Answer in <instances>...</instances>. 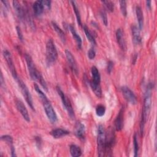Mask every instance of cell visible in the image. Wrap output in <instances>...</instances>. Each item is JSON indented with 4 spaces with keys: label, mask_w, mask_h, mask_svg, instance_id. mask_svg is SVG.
<instances>
[{
    "label": "cell",
    "mask_w": 157,
    "mask_h": 157,
    "mask_svg": "<svg viewBox=\"0 0 157 157\" xmlns=\"http://www.w3.org/2000/svg\"><path fill=\"white\" fill-rule=\"evenodd\" d=\"M153 88L151 83H150L148 85V87L146 90V94L144 101V105H143V109L142 111V115H141V120H140V134L141 135L144 133V127L145 123L147 121V120L148 117V115L150 114V109H151V88Z\"/></svg>",
    "instance_id": "obj_1"
},
{
    "label": "cell",
    "mask_w": 157,
    "mask_h": 157,
    "mask_svg": "<svg viewBox=\"0 0 157 157\" xmlns=\"http://www.w3.org/2000/svg\"><path fill=\"white\" fill-rule=\"evenodd\" d=\"M97 147L98 154L99 156H104L105 155V131L104 126L101 124L99 125L98 128L97 137Z\"/></svg>",
    "instance_id": "obj_2"
},
{
    "label": "cell",
    "mask_w": 157,
    "mask_h": 157,
    "mask_svg": "<svg viewBox=\"0 0 157 157\" xmlns=\"http://www.w3.org/2000/svg\"><path fill=\"white\" fill-rule=\"evenodd\" d=\"M58 58V52L52 39L48 40L46 44V61L48 65L54 63Z\"/></svg>",
    "instance_id": "obj_3"
},
{
    "label": "cell",
    "mask_w": 157,
    "mask_h": 157,
    "mask_svg": "<svg viewBox=\"0 0 157 157\" xmlns=\"http://www.w3.org/2000/svg\"><path fill=\"white\" fill-rule=\"evenodd\" d=\"M25 58L26 62L28 72L31 79L35 81H39V79L42 76V75L37 70L31 56L28 54H25Z\"/></svg>",
    "instance_id": "obj_4"
},
{
    "label": "cell",
    "mask_w": 157,
    "mask_h": 157,
    "mask_svg": "<svg viewBox=\"0 0 157 157\" xmlns=\"http://www.w3.org/2000/svg\"><path fill=\"white\" fill-rule=\"evenodd\" d=\"M56 91H57L59 96L61 98V101L63 102V105L65 109L67 110L68 115H69V117L71 118H72V119L74 118V117H75L74 112V110L72 109V107L71 105V104L69 100L66 96L64 92L62 91V90L61 89V88L59 86H56Z\"/></svg>",
    "instance_id": "obj_5"
},
{
    "label": "cell",
    "mask_w": 157,
    "mask_h": 157,
    "mask_svg": "<svg viewBox=\"0 0 157 157\" xmlns=\"http://www.w3.org/2000/svg\"><path fill=\"white\" fill-rule=\"evenodd\" d=\"M17 81L18 86L22 93V94L23 96V97L25 98V100L26 101V102L28 103V105L30 107V108L34 110V105H33V99H32V97L31 95L30 94V92L28 90V87L26 86V85H25V83L19 78H17V80H16Z\"/></svg>",
    "instance_id": "obj_6"
},
{
    "label": "cell",
    "mask_w": 157,
    "mask_h": 157,
    "mask_svg": "<svg viewBox=\"0 0 157 157\" xmlns=\"http://www.w3.org/2000/svg\"><path fill=\"white\" fill-rule=\"evenodd\" d=\"M2 54H3V56H4V58L6 59V61L7 63L8 67L9 68V70L11 72V74H12V77H13L14 79L17 80V78L18 77V75H17V73L15 67L14 66V64H13L10 53L7 49H4L2 52Z\"/></svg>",
    "instance_id": "obj_7"
},
{
    "label": "cell",
    "mask_w": 157,
    "mask_h": 157,
    "mask_svg": "<svg viewBox=\"0 0 157 157\" xmlns=\"http://www.w3.org/2000/svg\"><path fill=\"white\" fill-rule=\"evenodd\" d=\"M42 104H43V105H44V107L45 113H46L48 118L49 119V120L52 123H56L58 120L57 115H56V112L54 110L53 107L52 105L50 102L48 101L44 102Z\"/></svg>",
    "instance_id": "obj_8"
},
{
    "label": "cell",
    "mask_w": 157,
    "mask_h": 157,
    "mask_svg": "<svg viewBox=\"0 0 157 157\" xmlns=\"http://www.w3.org/2000/svg\"><path fill=\"white\" fill-rule=\"evenodd\" d=\"M122 94L124 99L130 104L134 105L137 103V98L134 93L129 88L126 86H123L121 88Z\"/></svg>",
    "instance_id": "obj_9"
},
{
    "label": "cell",
    "mask_w": 157,
    "mask_h": 157,
    "mask_svg": "<svg viewBox=\"0 0 157 157\" xmlns=\"http://www.w3.org/2000/svg\"><path fill=\"white\" fill-rule=\"evenodd\" d=\"M115 142V135L113 131L110 129L107 134L105 132V154L111 153Z\"/></svg>",
    "instance_id": "obj_10"
},
{
    "label": "cell",
    "mask_w": 157,
    "mask_h": 157,
    "mask_svg": "<svg viewBox=\"0 0 157 157\" xmlns=\"http://www.w3.org/2000/svg\"><path fill=\"white\" fill-rule=\"evenodd\" d=\"M16 106H17L18 110L20 112V113H21V115H22L23 118L28 122L30 121V118H29L28 112L25 105L23 103V102L21 101L20 100H17L16 101Z\"/></svg>",
    "instance_id": "obj_11"
},
{
    "label": "cell",
    "mask_w": 157,
    "mask_h": 157,
    "mask_svg": "<svg viewBox=\"0 0 157 157\" xmlns=\"http://www.w3.org/2000/svg\"><path fill=\"white\" fill-rule=\"evenodd\" d=\"M65 54H66V56L67 62H68L71 69L72 70V71L74 73L77 74L78 73V67H77V63L75 61V59L74 56L72 55L71 52L70 51H69L68 50H66Z\"/></svg>",
    "instance_id": "obj_12"
},
{
    "label": "cell",
    "mask_w": 157,
    "mask_h": 157,
    "mask_svg": "<svg viewBox=\"0 0 157 157\" xmlns=\"http://www.w3.org/2000/svg\"><path fill=\"white\" fill-rule=\"evenodd\" d=\"M116 39H117V43L118 44V45L120 47V48L123 51L126 50V45L124 40V34H123V31L120 28L117 29V30L116 31Z\"/></svg>",
    "instance_id": "obj_13"
},
{
    "label": "cell",
    "mask_w": 157,
    "mask_h": 157,
    "mask_svg": "<svg viewBox=\"0 0 157 157\" xmlns=\"http://www.w3.org/2000/svg\"><path fill=\"white\" fill-rule=\"evenodd\" d=\"M123 117H124V110L123 109L121 108L120 110L119 111V113L116 117L114 124H115V128L117 131H120L123 128Z\"/></svg>",
    "instance_id": "obj_14"
},
{
    "label": "cell",
    "mask_w": 157,
    "mask_h": 157,
    "mask_svg": "<svg viewBox=\"0 0 157 157\" xmlns=\"http://www.w3.org/2000/svg\"><path fill=\"white\" fill-rule=\"evenodd\" d=\"M132 40L135 44H139L141 43L142 38L140 34V29L136 26H132L131 27Z\"/></svg>",
    "instance_id": "obj_15"
},
{
    "label": "cell",
    "mask_w": 157,
    "mask_h": 157,
    "mask_svg": "<svg viewBox=\"0 0 157 157\" xmlns=\"http://www.w3.org/2000/svg\"><path fill=\"white\" fill-rule=\"evenodd\" d=\"M75 133L78 138L84 139L85 136V128L84 124L80 122H77L75 124Z\"/></svg>",
    "instance_id": "obj_16"
},
{
    "label": "cell",
    "mask_w": 157,
    "mask_h": 157,
    "mask_svg": "<svg viewBox=\"0 0 157 157\" xmlns=\"http://www.w3.org/2000/svg\"><path fill=\"white\" fill-rule=\"evenodd\" d=\"M12 3H13V8H14L18 18H20L21 20H23L25 18V13L23 8L22 7V6L20 4V2L17 1H13L12 2Z\"/></svg>",
    "instance_id": "obj_17"
},
{
    "label": "cell",
    "mask_w": 157,
    "mask_h": 157,
    "mask_svg": "<svg viewBox=\"0 0 157 157\" xmlns=\"http://www.w3.org/2000/svg\"><path fill=\"white\" fill-rule=\"evenodd\" d=\"M33 9L34 12L36 16L40 15L43 13L44 9H45L42 1H35L34 3L33 4Z\"/></svg>",
    "instance_id": "obj_18"
},
{
    "label": "cell",
    "mask_w": 157,
    "mask_h": 157,
    "mask_svg": "<svg viewBox=\"0 0 157 157\" xmlns=\"http://www.w3.org/2000/svg\"><path fill=\"white\" fill-rule=\"evenodd\" d=\"M69 31H71L72 35V37L74 39L75 42H76V44H77V46L78 48H81L82 47V39L81 37H80V36L77 34V33L76 32V31L75 30L74 28L72 26V25H69Z\"/></svg>",
    "instance_id": "obj_19"
},
{
    "label": "cell",
    "mask_w": 157,
    "mask_h": 157,
    "mask_svg": "<svg viewBox=\"0 0 157 157\" xmlns=\"http://www.w3.org/2000/svg\"><path fill=\"white\" fill-rule=\"evenodd\" d=\"M136 13L139 24V29L140 30L142 29L144 26V15L142 9L140 6H137L136 8Z\"/></svg>",
    "instance_id": "obj_20"
},
{
    "label": "cell",
    "mask_w": 157,
    "mask_h": 157,
    "mask_svg": "<svg viewBox=\"0 0 157 157\" xmlns=\"http://www.w3.org/2000/svg\"><path fill=\"white\" fill-rule=\"evenodd\" d=\"M90 85L94 94L98 98H101L102 96V90L100 86V83H97L94 82L93 80H91L90 82Z\"/></svg>",
    "instance_id": "obj_21"
},
{
    "label": "cell",
    "mask_w": 157,
    "mask_h": 157,
    "mask_svg": "<svg viewBox=\"0 0 157 157\" xmlns=\"http://www.w3.org/2000/svg\"><path fill=\"white\" fill-rule=\"evenodd\" d=\"M69 133V131L61 128L55 129H53L52 131H51L52 136L55 139L61 138L63 136L67 135Z\"/></svg>",
    "instance_id": "obj_22"
},
{
    "label": "cell",
    "mask_w": 157,
    "mask_h": 157,
    "mask_svg": "<svg viewBox=\"0 0 157 157\" xmlns=\"http://www.w3.org/2000/svg\"><path fill=\"white\" fill-rule=\"evenodd\" d=\"M52 26H53L54 30L58 34V36L59 37V38L62 40V42L63 43H65L66 42V35H65L64 33L63 32V31L58 26V25L55 22L52 21Z\"/></svg>",
    "instance_id": "obj_23"
},
{
    "label": "cell",
    "mask_w": 157,
    "mask_h": 157,
    "mask_svg": "<svg viewBox=\"0 0 157 157\" xmlns=\"http://www.w3.org/2000/svg\"><path fill=\"white\" fill-rule=\"evenodd\" d=\"M91 72L92 75V80L97 83H100L101 76L98 69L96 66H93L91 69Z\"/></svg>",
    "instance_id": "obj_24"
},
{
    "label": "cell",
    "mask_w": 157,
    "mask_h": 157,
    "mask_svg": "<svg viewBox=\"0 0 157 157\" xmlns=\"http://www.w3.org/2000/svg\"><path fill=\"white\" fill-rule=\"evenodd\" d=\"M70 153L73 157H78L82 155V150L78 146L71 145L70 146Z\"/></svg>",
    "instance_id": "obj_25"
},
{
    "label": "cell",
    "mask_w": 157,
    "mask_h": 157,
    "mask_svg": "<svg viewBox=\"0 0 157 157\" xmlns=\"http://www.w3.org/2000/svg\"><path fill=\"white\" fill-rule=\"evenodd\" d=\"M83 30L85 31V35L88 39V40L93 44V45H96V40L95 39L94 37V36H93V34H91V33L90 32V31L89 30V29L87 28V26L85 25H83Z\"/></svg>",
    "instance_id": "obj_26"
},
{
    "label": "cell",
    "mask_w": 157,
    "mask_h": 157,
    "mask_svg": "<svg viewBox=\"0 0 157 157\" xmlns=\"http://www.w3.org/2000/svg\"><path fill=\"white\" fill-rule=\"evenodd\" d=\"M34 89H35L38 95L39 96V97H40V99H41L42 103L45 102H47V101H49V100L48 99L47 97L46 96V95H45V94L44 93V92L39 88V86H38L36 83H34Z\"/></svg>",
    "instance_id": "obj_27"
},
{
    "label": "cell",
    "mask_w": 157,
    "mask_h": 157,
    "mask_svg": "<svg viewBox=\"0 0 157 157\" xmlns=\"http://www.w3.org/2000/svg\"><path fill=\"white\" fill-rule=\"evenodd\" d=\"M71 4H72V7H73V9H74V11L75 12V16H76V18H77V23L78 24L81 26L82 25V23H81V18H80V12H79V10H78V9L76 5V3L75 1H71Z\"/></svg>",
    "instance_id": "obj_28"
},
{
    "label": "cell",
    "mask_w": 157,
    "mask_h": 157,
    "mask_svg": "<svg viewBox=\"0 0 157 157\" xmlns=\"http://www.w3.org/2000/svg\"><path fill=\"white\" fill-rule=\"evenodd\" d=\"M133 145H134V157H136L138 156V151H139V144H138L136 134H134V135Z\"/></svg>",
    "instance_id": "obj_29"
},
{
    "label": "cell",
    "mask_w": 157,
    "mask_h": 157,
    "mask_svg": "<svg viewBox=\"0 0 157 157\" xmlns=\"http://www.w3.org/2000/svg\"><path fill=\"white\" fill-rule=\"evenodd\" d=\"M105 112V108L103 105L99 104L96 107V113L98 117H102L103 115H104Z\"/></svg>",
    "instance_id": "obj_30"
},
{
    "label": "cell",
    "mask_w": 157,
    "mask_h": 157,
    "mask_svg": "<svg viewBox=\"0 0 157 157\" xmlns=\"http://www.w3.org/2000/svg\"><path fill=\"white\" fill-rule=\"evenodd\" d=\"M102 3L104 4L105 8L109 12H113L114 9V4L110 1H103Z\"/></svg>",
    "instance_id": "obj_31"
},
{
    "label": "cell",
    "mask_w": 157,
    "mask_h": 157,
    "mask_svg": "<svg viewBox=\"0 0 157 157\" xmlns=\"http://www.w3.org/2000/svg\"><path fill=\"white\" fill-rule=\"evenodd\" d=\"M120 10L122 13V15L124 17L127 15V10H126V1H120Z\"/></svg>",
    "instance_id": "obj_32"
},
{
    "label": "cell",
    "mask_w": 157,
    "mask_h": 157,
    "mask_svg": "<svg viewBox=\"0 0 157 157\" xmlns=\"http://www.w3.org/2000/svg\"><path fill=\"white\" fill-rule=\"evenodd\" d=\"M1 140L6 142L7 144H8L10 145V147L13 145V139L10 136H9V135L2 136Z\"/></svg>",
    "instance_id": "obj_33"
},
{
    "label": "cell",
    "mask_w": 157,
    "mask_h": 157,
    "mask_svg": "<svg viewBox=\"0 0 157 157\" xmlns=\"http://www.w3.org/2000/svg\"><path fill=\"white\" fill-rule=\"evenodd\" d=\"M99 13H100V16H101V20H102L103 23L104 24L105 26H107V23H108V21H107V15H106V13H105V10H101L100 11Z\"/></svg>",
    "instance_id": "obj_34"
},
{
    "label": "cell",
    "mask_w": 157,
    "mask_h": 157,
    "mask_svg": "<svg viewBox=\"0 0 157 157\" xmlns=\"http://www.w3.org/2000/svg\"><path fill=\"white\" fill-rule=\"evenodd\" d=\"M96 56V52L94 48H91L88 52V57L90 59L92 60L95 58Z\"/></svg>",
    "instance_id": "obj_35"
},
{
    "label": "cell",
    "mask_w": 157,
    "mask_h": 157,
    "mask_svg": "<svg viewBox=\"0 0 157 157\" xmlns=\"http://www.w3.org/2000/svg\"><path fill=\"white\" fill-rule=\"evenodd\" d=\"M16 29H17V35H18V37L19 40L21 42H23V36L22 34V32H21L20 28L17 26L16 27Z\"/></svg>",
    "instance_id": "obj_36"
},
{
    "label": "cell",
    "mask_w": 157,
    "mask_h": 157,
    "mask_svg": "<svg viewBox=\"0 0 157 157\" xmlns=\"http://www.w3.org/2000/svg\"><path fill=\"white\" fill-rule=\"evenodd\" d=\"M113 67V63L112 61H109L107 63V72L109 74H110L112 69Z\"/></svg>",
    "instance_id": "obj_37"
},
{
    "label": "cell",
    "mask_w": 157,
    "mask_h": 157,
    "mask_svg": "<svg viewBox=\"0 0 157 157\" xmlns=\"http://www.w3.org/2000/svg\"><path fill=\"white\" fill-rule=\"evenodd\" d=\"M42 1V4L44 5V9L45 8H46L47 9H50V6H51V1H50L44 0V1Z\"/></svg>",
    "instance_id": "obj_38"
},
{
    "label": "cell",
    "mask_w": 157,
    "mask_h": 157,
    "mask_svg": "<svg viewBox=\"0 0 157 157\" xmlns=\"http://www.w3.org/2000/svg\"><path fill=\"white\" fill-rule=\"evenodd\" d=\"M10 151H11V156H15V147H13V145H12L10 147Z\"/></svg>",
    "instance_id": "obj_39"
},
{
    "label": "cell",
    "mask_w": 157,
    "mask_h": 157,
    "mask_svg": "<svg viewBox=\"0 0 157 157\" xmlns=\"http://www.w3.org/2000/svg\"><path fill=\"white\" fill-rule=\"evenodd\" d=\"M151 1H146L147 7V8H148L149 9H151Z\"/></svg>",
    "instance_id": "obj_40"
}]
</instances>
